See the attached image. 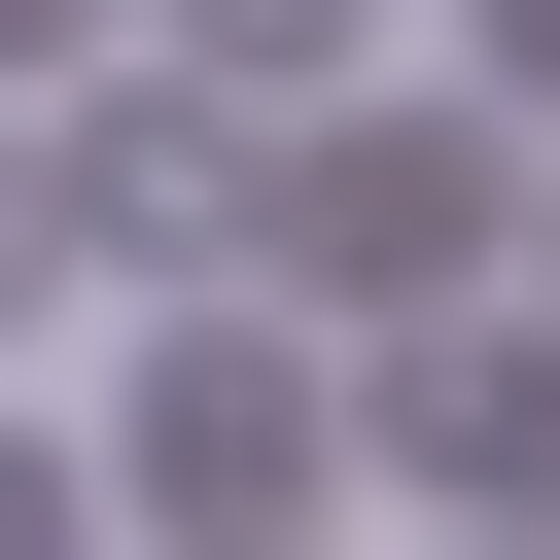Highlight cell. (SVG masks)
Returning a JSON list of instances; mask_svg holds the SVG:
<instances>
[{"mask_svg":"<svg viewBox=\"0 0 560 560\" xmlns=\"http://www.w3.org/2000/svg\"><path fill=\"white\" fill-rule=\"evenodd\" d=\"M0 560H105V525H70V490H35V455H0Z\"/></svg>","mask_w":560,"mask_h":560,"instance_id":"obj_8","label":"cell"},{"mask_svg":"<svg viewBox=\"0 0 560 560\" xmlns=\"http://www.w3.org/2000/svg\"><path fill=\"white\" fill-rule=\"evenodd\" d=\"M35 210H70V245H140V280H210V245H245V140H210V105H140V70H70Z\"/></svg>","mask_w":560,"mask_h":560,"instance_id":"obj_3","label":"cell"},{"mask_svg":"<svg viewBox=\"0 0 560 560\" xmlns=\"http://www.w3.org/2000/svg\"><path fill=\"white\" fill-rule=\"evenodd\" d=\"M35 280H70V210H35V175H0V315H35Z\"/></svg>","mask_w":560,"mask_h":560,"instance_id":"obj_7","label":"cell"},{"mask_svg":"<svg viewBox=\"0 0 560 560\" xmlns=\"http://www.w3.org/2000/svg\"><path fill=\"white\" fill-rule=\"evenodd\" d=\"M490 245H525V140H490V105H350V140L280 175V280H315V315H455Z\"/></svg>","mask_w":560,"mask_h":560,"instance_id":"obj_2","label":"cell"},{"mask_svg":"<svg viewBox=\"0 0 560 560\" xmlns=\"http://www.w3.org/2000/svg\"><path fill=\"white\" fill-rule=\"evenodd\" d=\"M140 35H175V70H280V105L350 70V0H140Z\"/></svg>","mask_w":560,"mask_h":560,"instance_id":"obj_5","label":"cell"},{"mask_svg":"<svg viewBox=\"0 0 560 560\" xmlns=\"http://www.w3.org/2000/svg\"><path fill=\"white\" fill-rule=\"evenodd\" d=\"M490 105H560V0H490Z\"/></svg>","mask_w":560,"mask_h":560,"instance_id":"obj_9","label":"cell"},{"mask_svg":"<svg viewBox=\"0 0 560 560\" xmlns=\"http://www.w3.org/2000/svg\"><path fill=\"white\" fill-rule=\"evenodd\" d=\"M105 35H140V0H0V70H105Z\"/></svg>","mask_w":560,"mask_h":560,"instance_id":"obj_6","label":"cell"},{"mask_svg":"<svg viewBox=\"0 0 560 560\" xmlns=\"http://www.w3.org/2000/svg\"><path fill=\"white\" fill-rule=\"evenodd\" d=\"M350 420H385L420 490H560V350H490V280H455V315H385V350H350Z\"/></svg>","mask_w":560,"mask_h":560,"instance_id":"obj_4","label":"cell"},{"mask_svg":"<svg viewBox=\"0 0 560 560\" xmlns=\"http://www.w3.org/2000/svg\"><path fill=\"white\" fill-rule=\"evenodd\" d=\"M315 455H350V315H175V385H140V525H175V560H280Z\"/></svg>","mask_w":560,"mask_h":560,"instance_id":"obj_1","label":"cell"},{"mask_svg":"<svg viewBox=\"0 0 560 560\" xmlns=\"http://www.w3.org/2000/svg\"><path fill=\"white\" fill-rule=\"evenodd\" d=\"M525 245H560V210H525Z\"/></svg>","mask_w":560,"mask_h":560,"instance_id":"obj_10","label":"cell"}]
</instances>
